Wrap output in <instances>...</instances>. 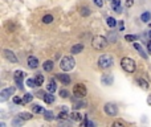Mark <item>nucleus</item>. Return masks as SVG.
I'll list each match as a JSON object with an SVG mask.
<instances>
[{"label": "nucleus", "instance_id": "f257e3e1", "mask_svg": "<svg viewBox=\"0 0 151 127\" xmlns=\"http://www.w3.org/2000/svg\"><path fill=\"white\" fill-rule=\"evenodd\" d=\"M107 42H109V41H107L106 37L99 36V34L94 36L93 40H91V45H93V48H94V49H97V50L105 49V48H106V45H107Z\"/></svg>", "mask_w": 151, "mask_h": 127}, {"label": "nucleus", "instance_id": "f03ea898", "mask_svg": "<svg viewBox=\"0 0 151 127\" xmlns=\"http://www.w3.org/2000/svg\"><path fill=\"white\" fill-rule=\"evenodd\" d=\"M121 66L126 73H134L137 69V65L134 62V60H131L130 57H123L121 60Z\"/></svg>", "mask_w": 151, "mask_h": 127}, {"label": "nucleus", "instance_id": "7ed1b4c3", "mask_svg": "<svg viewBox=\"0 0 151 127\" xmlns=\"http://www.w3.org/2000/svg\"><path fill=\"white\" fill-rule=\"evenodd\" d=\"M76 66V61L73 57H69V56H65V57L61 58L60 61V67L64 70V72H69V70L74 69Z\"/></svg>", "mask_w": 151, "mask_h": 127}, {"label": "nucleus", "instance_id": "20e7f679", "mask_svg": "<svg viewBox=\"0 0 151 127\" xmlns=\"http://www.w3.org/2000/svg\"><path fill=\"white\" fill-rule=\"evenodd\" d=\"M113 64H114V60L110 55H102L98 58V66L101 69H109V67L113 66Z\"/></svg>", "mask_w": 151, "mask_h": 127}, {"label": "nucleus", "instance_id": "39448f33", "mask_svg": "<svg viewBox=\"0 0 151 127\" xmlns=\"http://www.w3.org/2000/svg\"><path fill=\"white\" fill-rule=\"evenodd\" d=\"M76 98H83V97L86 95V93H88V90H86L85 85H82V83H77V85L74 86V90H73Z\"/></svg>", "mask_w": 151, "mask_h": 127}, {"label": "nucleus", "instance_id": "423d86ee", "mask_svg": "<svg viewBox=\"0 0 151 127\" xmlns=\"http://www.w3.org/2000/svg\"><path fill=\"white\" fill-rule=\"evenodd\" d=\"M104 110L107 115H110V117H115V115L118 114V107H117V105H114V103H106L104 107Z\"/></svg>", "mask_w": 151, "mask_h": 127}, {"label": "nucleus", "instance_id": "0eeeda50", "mask_svg": "<svg viewBox=\"0 0 151 127\" xmlns=\"http://www.w3.org/2000/svg\"><path fill=\"white\" fill-rule=\"evenodd\" d=\"M25 77V73L21 72V70H16L15 72V75H13V78H15V82L16 85H17L19 89H23V78Z\"/></svg>", "mask_w": 151, "mask_h": 127}, {"label": "nucleus", "instance_id": "6e6552de", "mask_svg": "<svg viewBox=\"0 0 151 127\" xmlns=\"http://www.w3.org/2000/svg\"><path fill=\"white\" fill-rule=\"evenodd\" d=\"M3 55H4V57L7 58L8 61H11V62H17V57L15 56V53L12 52V50L9 49H4V52H3Z\"/></svg>", "mask_w": 151, "mask_h": 127}, {"label": "nucleus", "instance_id": "1a4fd4ad", "mask_svg": "<svg viewBox=\"0 0 151 127\" xmlns=\"http://www.w3.org/2000/svg\"><path fill=\"white\" fill-rule=\"evenodd\" d=\"M13 93H15V88H8V89L1 90V93H0V101H5V99Z\"/></svg>", "mask_w": 151, "mask_h": 127}, {"label": "nucleus", "instance_id": "9d476101", "mask_svg": "<svg viewBox=\"0 0 151 127\" xmlns=\"http://www.w3.org/2000/svg\"><path fill=\"white\" fill-rule=\"evenodd\" d=\"M28 66L31 67V69H36V67L39 66V60H37L35 56H29L28 57Z\"/></svg>", "mask_w": 151, "mask_h": 127}, {"label": "nucleus", "instance_id": "9b49d317", "mask_svg": "<svg viewBox=\"0 0 151 127\" xmlns=\"http://www.w3.org/2000/svg\"><path fill=\"white\" fill-rule=\"evenodd\" d=\"M101 81H102V83L104 85H106V86H110V85H113V75L111 74H104L102 75V78H101Z\"/></svg>", "mask_w": 151, "mask_h": 127}, {"label": "nucleus", "instance_id": "f8f14e48", "mask_svg": "<svg viewBox=\"0 0 151 127\" xmlns=\"http://www.w3.org/2000/svg\"><path fill=\"white\" fill-rule=\"evenodd\" d=\"M57 78L64 83V85H69V83H70V77H69L68 74H63V73H60V74H57Z\"/></svg>", "mask_w": 151, "mask_h": 127}, {"label": "nucleus", "instance_id": "ddd939ff", "mask_svg": "<svg viewBox=\"0 0 151 127\" xmlns=\"http://www.w3.org/2000/svg\"><path fill=\"white\" fill-rule=\"evenodd\" d=\"M47 89H48V91H49V93H55V91H56V89H57V85H56V81L53 80V78H50V80H49Z\"/></svg>", "mask_w": 151, "mask_h": 127}, {"label": "nucleus", "instance_id": "4468645a", "mask_svg": "<svg viewBox=\"0 0 151 127\" xmlns=\"http://www.w3.org/2000/svg\"><path fill=\"white\" fill-rule=\"evenodd\" d=\"M70 50H72V53H73V55H78V53H81L83 50V44H76V45H73Z\"/></svg>", "mask_w": 151, "mask_h": 127}, {"label": "nucleus", "instance_id": "2eb2a0df", "mask_svg": "<svg viewBox=\"0 0 151 127\" xmlns=\"http://www.w3.org/2000/svg\"><path fill=\"white\" fill-rule=\"evenodd\" d=\"M53 66H55V64H53V61H50V60L45 61V62L42 64V67H44L45 72H52V70H53Z\"/></svg>", "mask_w": 151, "mask_h": 127}, {"label": "nucleus", "instance_id": "dca6fc26", "mask_svg": "<svg viewBox=\"0 0 151 127\" xmlns=\"http://www.w3.org/2000/svg\"><path fill=\"white\" fill-rule=\"evenodd\" d=\"M134 48H135V49L138 50V53L142 56V57H143V58H147V55H146V53H145V50L142 49V47L138 44V42H134Z\"/></svg>", "mask_w": 151, "mask_h": 127}, {"label": "nucleus", "instance_id": "f3484780", "mask_svg": "<svg viewBox=\"0 0 151 127\" xmlns=\"http://www.w3.org/2000/svg\"><path fill=\"white\" fill-rule=\"evenodd\" d=\"M138 83L141 85L142 89H145V90H147V89L150 88V83L147 82L146 80H143V78H139V80H138Z\"/></svg>", "mask_w": 151, "mask_h": 127}, {"label": "nucleus", "instance_id": "a211bd4d", "mask_svg": "<svg viewBox=\"0 0 151 127\" xmlns=\"http://www.w3.org/2000/svg\"><path fill=\"white\" fill-rule=\"evenodd\" d=\"M32 110H33V113H37V114H44L45 110L42 109V106H39V105H32Z\"/></svg>", "mask_w": 151, "mask_h": 127}, {"label": "nucleus", "instance_id": "6ab92c4d", "mask_svg": "<svg viewBox=\"0 0 151 127\" xmlns=\"http://www.w3.org/2000/svg\"><path fill=\"white\" fill-rule=\"evenodd\" d=\"M81 118H82V115L78 114L77 111H73V113L70 114V119H72V121H74V122H80Z\"/></svg>", "mask_w": 151, "mask_h": 127}, {"label": "nucleus", "instance_id": "aec40b11", "mask_svg": "<svg viewBox=\"0 0 151 127\" xmlns=\"http://www.w3.org/2000/svg\"><path fill=\"white\" fill-rule=\"evenodd\" d=\"M44 101L47 102V103H53V102H55V97H53V93L45 94V97H44Z\"/></svg>", "mask_w": 151, "mask_h": 127}, {"label": "nucleus", "instance_id": "412c9836", "mask_svg": "<svg viewBox=\"0 0 151 127\" xmlns=\"http://www.w3.org/2000/svg\"><path fill=\"white\" fill-rule=\"evenodd\" d=\"M32 98H33V95L29 94V93H27L23 98V105H27V103H29V102H32Z\"/></svg>", "mask_w": 151, "mask_h": 127}, {"label": "nucleus", "instance_id": "4be33fe9", "mask_svg": "<svg viewBox=\"0 0 151 127\" xmlns=\"http://www.w3.org/2000/svg\"><path fill=\"white\" fill-rule=\"evenodd\" d=\"M86 106V102H83V101H76L74 102V110H77V109H81V107H85Z\"/></svg>", "mask_w": 151, "mask_h": 127}, {"label": "nucleus", "instance_id": "5701e85b", "mask_svg": "<svg viewBox=\"0 0 151 127\" xmlns=\"http://www.w3.org/2000/svg\"><path fill=\"white\" fill-rule=\"evenodd\" d=\"M19 117L23 118L24 121H29V119H32V114H31V113H20V114H19Z\"/></svg>", "mask_w": 151, "mask_h": 127}, {"label": "nucleus", "instance_id": "b1692460", "mask_svg": "<svg viewBox=\"0 0 151 127\" xmlns=\"http://www.w3.org/2000/svg\"><path fill=\"white\" fill-rule=\"evenodd\" d=\"M44 118H45V121H53L55 119V115H53L52 111H45L44 113Z\"/></svg>", "mask_w": 151, "mask_h": 127}, {"label": "nucleus", "instance_id": "393cba45", "mask_svg": "<svg viewBox=\"0 0 151 127\" xmlns=\"http://www.w3.org/2000/svg\"><path fill=\"white\" fill-rule=\"evenodd\" d=\"M27 86H29V88H36L37 86L36 80H33V78H28V80H27Z\"/></svg>", "mask_w": 151, "mask_h": 127}, {"label": "nucleus", "instance_id": "a878e982", "mask_svg": "<svg viewBox=\"0 0 151 127\" xmlns=\"http://www.w3.org/2000/svg\"><path fill=\"white\" fill-rule=\"evenodd\" d=\"M141 19H142V21H145V23H149V21H150V19H151L150 12H145V13H142Z\"/></svg>", "mask_w": 151, "mask_h": 127}, {"label": "nucleus", "instance_id": "bb28decb", "mask_svg": "<svg viewBox=\"0 0 151 127\" xmlns=\"http://www.w3.org/2000/svg\"><path fill=\"white\" fill-rule=\"evenodd\" d=\"M107 25L110 27V28H114L115 25H117V21H115V19L114 17H107Z\"/></svg>", "mask_w": 151, "mask_h": 127}, {"label": "nucleus", "instance_id": "cd10ccee", "mask_svg": "<svg viewBox=\"0 0 151 127\" xmlns=\"http://www.w3.org/2000/svg\"><path fill=\"white\" fill-rule=\"evenodd\" d=\"M35 80H36V82H37V86H41L42 83H44V75H42V74H37Z\"/></svg>", "mask_w": 151, "mask_h": 127}, {"label": "nucleus", "instance_id": "c85d7f7f", "mask_svg": "<svg viewBox=\"0 0 151 127\" xmlns=\"http://www.w3.org/2000/svg\"><path fill=\"white\" fill-rule=\"evenodd\" d=\"M53 21V16L52 15H45L44 17H42V23L45 24H50Z\"/></svg>", "mask_w": 151, "mask_h": 127}, {"label": "nucleus", "instance_id": "c756f323", "mask_svg": "<svg viewBox=\"0 0 151 127\" xmlns=\"http://www.w3.org/2000/svg\"><path fill=\"white\" fill-rule=\"evenodd\" d=\"M23 123H24V119H23V118L17 117L16 119H13L12 125H13V126H23Z\"/></svg>", "mask_w": 151, "mask_h": 127}, {"label": "nucleus", "instance_id": "7c9ffc66", "mask_svg": "<svg viewBox=\"0 0 151 127\" xmlns=\"http://www.w3.org/2000/svg\"><path fill=\"white\" fill-rule=\"evenodd\" d=\"M81 15L82 16H89L90 15V8L89 7H81Z\"/></svg>", "mask_w": 151, "mask_h": 127}, {"label": "nucleus", "instance_id": "2f4dec72", "mask_svg": "<svg viewBox=\"0 0 151 127\" xmlns=\"http://www.w3.org/2000/svg\"><path fill=\"white\" fill-rule=\"evenodd\" d=\"M58 119H66V118H68V113H66V110H64V111H61L60 113V114H58Z\"/></svg>", "mask_w": 151, "mask_h": 127}, {"label": "nucleus", "instance_id": "473e14b6", "mask_svg": "<svg viewBox=\"0 0 151 127\" xmlns=\"http://www.w3.org/2000/svg\"><path fill=\"white\" fill-rule=\"evenodd\" d=\"M60 97H61V98H68V97H69L68 90H65V89H63V90H60Z\"/></svg>", "mask_w": 151, "mask_h": 127}, {"label": "nucleus", "instance_id": "72a5a7b5", "mask_svg": "<svg viewBox=\"0 0 151 127\" xmlns=\"http://www.w3.org/2000/svg\"><path fill=\"white\" fill-rule=\"evenodd\" d=\"M125 39L127 40V41H137V39H138V37L134 36V34H126Z\"/></svg>", "mask_w": 151, "mask_h": 127}, {"label": "nucleus", "instance_id": "f704fd0d", "mask_svg": "<svg viewBox=\"0 0 151 127\" xmlns=\"http://www.w3.org/2000/svg\"><path fill=\"white\" fill-rule=\"evenodd\" d=\"M81 125H82V126H90V127L96 126V125H94V122H90V121H88V119H85L82 123H81Z\"/></svg>", "mask_w": 151, "mask_h": 127}, {"label": "nucleus", "instance_id": "c9c22d12", "mask_svg": "<svg viewBox=\"0 0 151 127\" xmlns=\"http://www.w3.org/2000/svg\"><path fill=\"white\" fill-rule=\"evenodd\" d=\"M111 5H113V8L121 7V0H111Z\"/></svg>", "mask_w": 151, "mask_h": 127}, {"label": "nucleus", "instance_id": "e433bc0d", "mask_svg": "<svg viewBox=\"0 0 151 127\" xmlns=\"http://www.w3.org/2000/svg\"><path fill=\"white\" fill-rule=\"evenodd\" d=\"M13 102H15L16 105H20V103H23V99H21L20 97H13Z\"/></svg>", "mask_w": 151, "mask_h": 127}, {"label": "nucleus", "instance_id": "4c0bfd02", "mask_svg": "<svg viewBox=\"0 0 151 127\" xmlns=\"http://www.w3.org/2000/svg\"><path fill=\"white\" fill-rule=\"evenodd\" d=\"M113 126H126V122H123V121H115Z\"/></svg>", "mask_w": 151, "mask_h": 127}, {"label": "nucleus", "instance_id": "58836bf2", "mask_svg": "<svg viewBox=\"0 0 151 127\" xmlns=\"http://www.w3.org/2000/svg\"><path fill=\"white\" fill-rule=\"evenodd\" d=\"M93 1L97 7H102V5H104V1H102V0H93Z\"/></svg>", "mask_w": 151, "mask_h": 127}, {"label": "nucleus", "instance_id": "ea45409f", "mask_svg": "<svg viewBox=\"0 0 151 127\" xmlns=\"http://www.w3.org/2000/svg\"><path fill=\"white\" fill-rule=\"evenodd\" d=\"M133 4H134V0H126V7L127 8L133 7Z\"/></svg>", "mask_w": 151, "mask_h": 127}, {"label": "nucleus", "instance_id": "a19ab883", "mask_svg": "<svg viewBox=\"0 0 151 127\" xmlns=\"http://www.w3.org/2000/svg\"><path fill=\"white\" fill-rule=\"evenodd\" d=\"M37 97H39V98H41V99H44V97H45V93L44 91H39V93L36 94Z\"/></svg>", "mask_w": 151, "mask_h": 127}, {"label": "nucleus", "instance_id": "79ce46f5", "mask_svg": "<svg viewBox=\"0 0 151 127\" xmlns=\"http://www.w3.org/2000/svg\"><path fill=\"white\" fill-rule=\"evenodd\" d=\"M147 50H149V52L151 53V40H149V41H147Z\"/></svg>", "mask_w": 151, "mask_h": 127}, {"label": "nucleus", "instance_id": "37998d69", "mask_svg": "<svg viewBox=\"0 0 151 127\" xmlns=\"http://www.w3.org/2000/svg\"><path fill=\"white\" fill-rule=\"evenodd\" d=\"M147 103H149V105H150V106H151V94H150V95H149V98H147Z\"/></svg>", "mask_w": 151, "mask_h": 127}, {"label": "nucleus", "instance_id": "c03bdc74", "mask_svg": "<svg viewBox=\"0 0 151 127\" xmlns=\"http://www.w3.org/2000/svg\"><path fill=\"white\" fill-rule=\"evenodd\" d=\"M119 29H121V31H122V29H123V23H122V21H121V23H119Z\"/></svg>", "mask_w": 151, "mask_h": 127}, {"label": "nucleus", "instance_id": "a18cd8bd", "mask_svg": "<svg viewBox=\"0 0 151 127\" xmlns=\"http://www.w3.org/2000/svg\"><path fill=\"white\" fill-rule=\"evenodd\" d=\"M147 33H149V36L151 37V31H150V32H147Z\"/></svg>", "mask_w": 151, "mask_h": 127}, {"label": "nucleus", "instance_id": "49530a36", "mask_svg": "<svg viewBox=\"0 0 151 127\" xmlns=\"http://www.w3.org/2000/svg\"><path fill=\"white\" fill-rule=\"evenodd\" d=\"M150 27H151V24H150Z\"/></svg>", "mask_w": 151, "mask_h": 127}]
</instances>
